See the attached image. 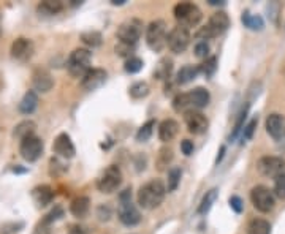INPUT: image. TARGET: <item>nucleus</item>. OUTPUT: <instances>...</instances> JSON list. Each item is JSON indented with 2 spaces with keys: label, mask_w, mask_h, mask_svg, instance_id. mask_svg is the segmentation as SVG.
Instances as JSON below:
<instances>
[{
  "label": "nucleus",
  "mask_w": 285,
  "mask_h": 234,
  "mask_svg": "<svg viewBox=\"0 0 285 234\" xmlns=\"http://www.w3.org/2000/svg\"><path fill=\"white\" fill-rule=\"evenodd\" d=\"M167 195V187L163 185L162 180L159 179H152L145 185H141L138 190V204L142 209L152 210L159 207Z\"/></svg>",
  "instance_id": "obj_1"
},
{
  "label": "nucleus",
  "mask_w": 285,
  "mask_h": 234,
  "mask_svg": "<svg viewBox=\"0 0 285 234\" xmlns=\"http://www.w3.org/2000/svg\"><path fill=\"white\" fill-rule=\"evenodd\" d=\"M117 217L125 226H135L141 221V214L136 206L131 203V190L125 188L119 195V206H117Z\"/></svg>",
  "instance_id": "obj_2"
},
{
  "label": "nucleus",
  "mask_w": 285,
  "mask_h": 234,
  "mask_svg": "<svg viewBox=\"0 0 285 234\" xmlns=\"http://www.w3.org/2000/svg\"><path fill=\"white\" fill-rule=\"evenodd\" d=\"M174 18L178 19V23L181 27H185L189 30V27H195L200 24V21L203 18L201 10L189 2H179L173 10Z\"/></svg>",
  "instance_id": "obj_3"
},
{
  "label": "nucleus",
  "mask_w": 285,
  "mask_h": 234,
  "mask_svg": "<svg viewBox=\"0 0 285 234\" xmlns=\"http://www.w3.org/2000/svg\"><path fill=\"white\" fill-rule=\"evenodd\" d=\"M91 60H92V54L89 49H84V48L75 49L67 62V68L72 76L83 78L84 74L91 70Z\"/></svg>",
  "instance_id": "obj_4"
},
{
  "label": "nucleus",
  "mask_w": 285,
  "mask_h": 234,
  "mask_svg": "<svg viewBox=\"0 0 285 234\" xmlns=\"http://www.w3.org/2000/svg\"><path fill=\"white\" fill-rule=\"evenodd\" d=\"M146 43L152 51H162L167 46V24L165 21L156 19L146 29Z\"/></svg>",
  "instance_id": "obj_5"
},
{
  "label": "nucleus",
  "mask_w": 285,
  "mask_h": 234,
  "mask_svg": "<svg viewBox=\"0 0 285 234\" xmlns=\"http://www.w3.org/2000/svg\"><path fill=\"white\" fill-rule=\"evenodd\" d=\"M120 184H122V173H120L119 166L111 165L108 166L102 176L97 180V188L102 191V193H113L116 191Z\"/></svg>",
  "instance_id": "obj_6"
},
{
  "label": "nucleus",
  "mask_w": 285,
  "mask_h": 234,
  "mask_svg": "<svg viewBox=\"0 0 285 234\" xmlns=\"http://www.w3.org/2000/svg\"><path fill=\"white\" fill-rule=\"evenodd\" d=\"M142 34V23L139 19H127L117 27V38L120 43L136 45V41L141 38Z\"/></svg>",
  "instance_id": "obj_7"
},
{
  "label": "nucleus",
  "mask_w": 285,
  "mask_h": 234,
  "mask_svg": "<svg viewBox=\"0 0 285 234\" xmlns=\"http://www.w3.org/2000/svg\"><path fill=\"white\" fill-rule=\"evenodd\" d=\"M250 199H252V204L254 207L263 214L272 210L274 204H276V199H274V193L265 185H257L252 188L250 191Z\"/></svg>",
  "instance_id": "obj_8"
},
{
  "label": "nucleus",
  "mask_w": 285,
  "mask_h": 234,
  "mask_svg": "<svg viewBox=\"0 0 285 234\" xmlns=\"http://www.w3.org/2000/svg\"><path fill=\"white\" fill-rule=\"evenodd\" d=\"M189 43H190V34L185 27L181 26L173 27L170 30V34L167 35V46L174 54H182L189 48Z\"/></svg>",
  "instance_id": "obj_9"
},
{
  "label": "nucleus",
  "mask_w": 285,
  "mask_h": 234,
  "mask_svg": "<svg viewBox=\"0 0 285 234\" xmlns=\"http://www.w3.org/2000/svg\"><path fill=\"white\" fill-rule=\"evenodd\" d=\"M257 169L261 176L276 179L277 176L285 173V160L280 157H274V155L261 157L257 162Z\"/></svg>",
  "instance_id": "obj_10"
},
{
  "label": "nucleus",
  "mask_w": 285,
  "mask_h": 234,
  "mask_svg": "<svg viewBox=\"0 0 285 234\" xmlns=\"http://www.w3.org/2000/svg\"><path fill=\"white\" fill-rule=\"evenodd\" d=\"M19 154L26 162H37L43 154V141L38 136H29L21 141Z\"/></svg>",
  "instance_id": "obj_11"
},
{
  "label": "nucleus",
  "mask_w": 285,
  "mask_h": 234,
  "mask_svg": "<svg viewBox=\"0 0 285 234\" xmlns=\"http://www.w3.org/2000/svg\"><path fill=\"white\" fill-rule=\"evenodd\" d=\"M108 78V74L102 68H91L84 76L81 78V86L84 90H97L98 87H102L105 81Z\"/></svg>",
  "instance_id": "obj_12"
},
{
  "label": "nucleus",
  "mask_w": 285,
  "mask_h": 234,
  "mask_svg": "<svg viewBox=\"0 0 285 234\" xmlns=\"http://www.w3.org/2000/svg\"><path fill=\"white\" fill-rule=\"evenodd\" d=\"M184 121H185V125H187V129L190 133L193 135H203L207 127H209V122H207L206 115L201 114L200 111H190L184 115Z\"/></svg>",
  "instance_id": "obj_13"
},
{
  "label": "nucleus",
  "mask_w": 285,
  "mask_h": 234,
  "mask_svg": "<svg viewBox=\"0 0 285 234\" xmlns=\"http://www.w3.org/2000/svg\"><path fill=\"white\" fill-rule=\"evenodd\" d=\"M265 127H266V132L268 135L272 138V140H280L285 133V119L282 114H277V112H272L266 117V122H265Z\"/></svg>",
  "instance_id": "obj_14"
},
{
  "label": "nucleus",
  "mask_w": 285,
  "mask_h": 234,
  "mask_svg": "<svg viewBox=\"0 0 285 234\" xmlns=\"http://www.w3.org/2000/svg\"><path fill=\"white\" fill-rule=\"evenodd\" d=\"M52 151L62 158H73L75 154H76L72 138L67 133H60L56 138V141H54V146H52Z\"/></svg>",
  "instance_id": "obj_15"
},
{
  "label": "nucleus",
  "mask_w": 285,
  "mask_h": 234,
  "mask_svg": "<svg viewBox=\"0 0 285 234\" xmlns=\"http://www.w3.org/2000/svg\"><path fill=\"white\" fill-rule=\"evenodd\" d=\"M54 86L51 73L45 68H37L32 74V87L37 92H49Z\"/></svg>",
  "instance_id": "obj_16"
},
{
  "label": "nucleus",
  "mask_w": 285,
  "mask_h": 234,
  "mask_svg": "<svg viewBox=\"0 0 285 234\" xmlns=\"http://www.w3.org/2000/svg\"><path fill=\"white\" fill-rule=\"evenodd\" d=\"M34 54V43L29 38H16L12 45V56L18 60H27Z\"/></svg>",
  "instance_id": "obj_17"
},
{
  "label": "nucleus",
  "mask_w": 285,
  "mask_h": 234,
  "mask_svg": "<svg viewBox=\"0 0 285 234\" xmlns=\"http://www.w3.org/2000/svg\"><path fill=\"white\" fill-rule=\"evenodd\" d=\"M230 27V18L225 12H217L209 18V23H207V29L211 30V34L214 37L224 34V32Z\"/></svg>",
  "instance_id": "obj_18"
},
{
  "label": "nucleus",
  "mask_w": 285,
  "mask_h": 234,
  "mask_svg": "<svg viewBox=\"0 0 285 234\" xmlns=\"http://www.w3.org/2000/svg\"><path fill=\"white\" fill-rule=\"evenodd\" d=\"M178 132H179V124L173 119H167L159 125V138L163 143L173 141L176 138Z\"/></svg>",
  "instance_id": "obj_19"
},
{
  "label": "nucleus",
  "mask_w": 285,
  "mask_h": 234,
  "mask_svg": "<svg viewBox=\"0 0 285 234\" xmlns=\"http://www.w3.org/2000/svg\"><path fill=\"white\" fill-rule=\"evenodd\" d=\"M32 198H34L35 204L38 207H45L48 206L52 198H54V191L49 185H38L32 190Z\"/></svg>",
  "instance_id": "obj_20"
},
{
  "label": "nucleus",
  "mask_w": 285,
  "mask_h": 234,
  "mask_svg": "<svg viewBox=\"0 0 285 234\" xmlns=\"http://www.w3.org/2000/svg\"><path fill=\"white\" fill-rule=\"evenodd\" d=\"M189 97H190V103L193 106V109H203L209 104L211 100V95L204 87H195L193 90L189 92Z\"/></svg>",
  "instance_id": "obj_21"
},
{
  "label": "nucleus",
  "mask_w": 285,
  "mask_h": 234,
  "mask_svg": "<svg viewBox=\"0 0 285 234\" xmlns=\"http://www.w3.org/2000/svg\"><path fill=\"white\" fill-rule=\"evenodd\" d=\"M89 209H91V199L87 196L75 198L70 204V212L76 218H84L87 214H89Z\"/></svg>",
  "instance_id": "obj_22"
},
{
  "label": "nucleus",
  "mask_w": 285,
  "mask_h": 234,
  "mask_svg": "<svg viewBox=\"0 0 285 234\" xmlns=\"http://www.w3.org/2000/svg\"><path fill=\"white\" fill-rule=\"evenodd\" d=\"M37 106H38V97L35 90H29L26 92V95L19 103V111L23 114H32L37 109Z\"/></svg>",
  "instance_id": "obj_23"
},
{
  "label": "nucleus",
  "mask_w": 285,
  "mask_h": 234,
  "mask_svg": "<svg viewBox=\"0 0 285 234\" xmlns=\"http://www.w3.org/2000/svg\"><path fill=\"white\" fill-rule=\"evenodd\" d=\"M35 130H37V124L34 121H23L19 122L16 127H15V138L18 140H26L29 136H34L35 135Z\"/></svg>",
  "instance_id": "obj_24"
},
{
  "label": "nucleus",
  "mask_w": 285,
  "mask_h": 234,
  "mask_svg": "<svg viewBox=\"0 0 285 234\" xmlns=\"http://www.w3.org/2000/svg\"><path fill=\"white\" fill-rule=\"evenodd\" d=\"M173 109L179 114H187L190 111H195L190 103L189 93H178L176 97L173 98Z\"/></svg>",
  "instance_id": "obj_25"
},
{
  "label": "nucleus",
  "mask_w": 285,
  "mask_h": 234,
  "mask_svg": "<svg viewBox=\"0 0 285 234\" xmlns=\"http://www.w3.org/2000/svg\"><path fill=\"white\" fill-rule=\"evenodd\" d=\"M200 73V67H195V65H184L178 74H176V82L178 84H187L190 81H193Z\"/></svg>",
  "instance_id": "obj_26"
},
{
  "label": "nucleus",
  "mask_w": 285,
  "mask_h": 234,
  "mask_svg": "<svg viewBox=\"0 0 285 234\" xmlns=\"http://www.w3.org/2000/svg\"><path fill=\"white\" fill-rule=\"evenodd\" d=\"M37 10H38L40 15L54 16V15H57V13L62 12L63 5H62V2H57V0H45V2H41V4L37 7Z\"/></svg>",
  "instance_id": "obj_27"
},
{
  "label": "nucleus",
  "mask_w": 285,
  "mask_h": 234,
  "mask_svg": "<svg viewBox=\"0 0 285 234\" xmlns=\"http://www.w3.org/2000/svg\"><path fill=\"white\" fill-rule=\"evenodd\" d=\"M171 71H173V60L165 57L162 59L157 65H156V70H154V78L163 81V79H168L171 76Z\"/></svg>",
  "instance_id": "obj_28"
},
{
  "label": "nucleus",
  "mask_w": 285,
  "mask_h": 234,
  "mask_svg": "<svg viewBox=\"0 0 285 234\" xmlns=\"http://www.w3.org/2000/svg\"><path fill=\"white\" fill-rule=\"evenodd\" d=\"M247 234H271V225L263 218H254L247 226Z\"/></svg>",
  "instance_id": "obj_29"
},
{
  "label": "nucleus",
  "mask_w": 285,
  "mask_h": 234,
  "mask_svg": "<svg viewBox=\"0 0 285 234\" xmlns=\"http://www.w3.org/2000/svg\"><path fill=\"white\" fill-rule=\"evenodd\" d=\"M217 195H219V190H217V188H211L209 191H206V195L203 196L201 203H200V206H198V214L204 215V214H207V212H209V209H211L212 204L216 203Z\"/></svg>",
  "instance_id": "obj_30"
},
{
  "label": "nucleus",
  "mask_w": 285,
  "mask_h": 234,
  "mask_svg": "<svg viewBox=\"0 0 285 234\" xmlns=\"http://www.w3.org/2000/svg\"><path fill=\"white\" fill-rule=\"evenodd\" d=\"M241 21H243V24L250 29V30H261L265 27V23H263V18L258 16V15H250L249 12H246L243 16H241Z\"/></svg>",
  "instance_id": "obj_31"
},
{
  "label": "nucleus",
  "mask_w": 285,
  "mask_h": 234,
  "mask_svg": "<svg viewBox=\"0 0 285 234\" xmlns=\"http://www.w3.org/2000/svg\"><path fill=\"white\" fill-rule=\"evenodd\" d=\"M128 93H130V97L135 98V100L145 98L149 95V84L145 82V81H138L135 84H131L130 89H128Z\"/></svg>",
  "instance_id": "obj_32"
},
{
  "label": "nucleus",
  "mask_w": 285,
  "mask_h": 234,
  "mask_svg": "<svg viewBox=\"0 0 285 234\" xmlns=\"http://www.w3.org/2000/svg\"><path fill=\"white\" fill-rule=\"evenodd\" d=\"M173 160V151L170 147H162L159 151V155H157V168L159 171H163V169H167V166L171 163Z\"/></svg>",
  "instance_id": "obj_33"
},
{
  "label": "nucleus",
  "mask_w": 285,
  "mask_h": 234,
  "mask_svg": "<svg viewBox=\"0 0 285 234\" xmlns=\"http://www.w3.org/2000/svg\"><path fill=\"white\" fill-rule=\"evenodd\" d=\"M181 168L178 166H173L170 171H168V179H167V191H174L178 188L179 182H181Z\"/></svg>",
  "instance_id": "obj_34"
},
{
  "label": "nucleus",
  "mask_w": 285,
  "mask_h": 234,
  "mask_svg": "<svg viewBox=\"0 0 285 234\" xmlns=\"http://www.w3.org/2000/svg\"><path fill=\"white\" fill-rule=\"evenodd\" d=\"M154 127H156V122L154 121H149L146 122L145 125L139 127V130L136 133V141L138 143H146L149 141V138L152 136V133H154Z\"/></svg>",
  "instance_id": "obj_35"
},
{
  "label": "nucleus",
  "mask_w": 285,
  "mask_h": 234,
  "mask_svg": "<svg viewBox=\"0 0 285 234\" xmlns=\"http://www.w3.org/2000/svg\"><path fill=\"white\" fill-rule=\"evenodd\" d=\"M247 111H249V103L244 106L243 111L239 112V117H238V121H236V124H235V129H233V133L230 135V141H235L236 138H238V135H239V132L244 129V122H246V117H247Z\"/></svg>",
  "instance_id": "obj_36"
},
{
  "label": "nucleus",
  "mask_w": 285,
  "mask_h": 234,
  "mask_svg": "<svg viewBox=\"0 0 285 234\" xmlns=\"http://www.w3.org/2000/svg\"><path fill=\"white\" fill-rule=\"evenodd\" d=\"M81 40H83V43H86L87 46H100L102 43V35L98 34V32H84V34H81Z\"/></svg>",
  "instance_id": "obj_37"
},
{
  "label": "nucleus",
  "mask_w": 285,
  "mask_h": 234,
  "mask_svg": "<svg viewBox=\"0 0 285 234\" xmlns=\"http://www.w3.org/2000/svg\"><path fill=\"white\" fill-rule=\"evenodd\" d=\"M216 70H217V59L216 57H207L200 65V71L204 74L206 78H211L216 73Z\"/></svg>",
  "instance_id": "obj_38"
},
{
  "label": "nucleus",
  "mask_w": 285,
  "mask_h": 234,
  "mask_svg": "<svg viewBox=\"0 0 285 234\" xmlns=\"http://www.w3.org/2000/svg\"><path fill=\"white\" fill-rule=\"evenodd\" d=\"M272 193L280 199L285 198V173H282L280 176H277L276 179H274V191Z\"/></svg>",
  "instance_id": "obj_39"
},
{
  "label": "nucleus",
  "mask_w": 285,
  "mask_h": 234,
  "mask_svg": "<svg viewBox=\"0 0 285 234\" xmlns=\"http://www.w3.org/2000/svg\"><path fill=\"white\" fill-rule=\"evenodd\" d=\"M142 65H145V63H142V60L139 59V57H130V59H127V62H125V71L127 73H130V74H133V73H138L141 68H142Z\"/></svg>",
  "instance_id": "obj_40"
},
{
  "label": "nucleus",
  "mask_w": 285,
  "mask_h": 234,
  "mask_svg": "<svg viewBox=\"0 0 285 234\" xmlns=\"http://www.w3.org/2000/svg\"><path fill=\"white\" fill-rule=\"evenodd\" d=\"M133 51H135V45H127V43H119L116 45V52H117V56L120 57H133Z\"/></svg>",
  "instance_id": "obj_41"
},
{
  "label": "nucleus",
  "mask_w": 285,
  "mask_h": 234,
  "mask_svg": "<svg viewBox=\"0 0 285 234\" xmlns=\"http://www.w3.org/2000/svg\"><path fill=\"white\" fill-rule=\"evenodd\" d=\"M193 51L198 59H207V56H209V45H207L206 41H198V43L195 45Z\"/></svg>",
  "instance_id": "obj_42"
},
{
  "label": "nucleus",
  "mask_w": 285,
  "mask_h": 234,
  "mask_svg": "<svg viewBox=\"0 0 285 234\" xmlns=\"http://www.w3.org/2000/svg\"><path fill=\"white\" fill-rule=\"evenodd\" d=\"M97 217H98V220H100V221H108L109 218H111V207H109L108 204L98 206Z\"/></svg>",
  "instance_id": "obj_43"
},
{
  "label": "nucleus",
  "mask_w": 285,
  "mask_h": 234,
  "mask_svg": "<svg viewBox=\"0 0 285 234\" xmlns=\"http://www.w3.org/2000/svg\"><path fill=\"white\" fill-rule=\"evenodd\" d=\"M60 217H63V210L60 207H56L54 210L49 212L45 220H43V225H49V223H52L54 220H59Z\"/></svg>",
  "instance_id": "obj_44"
},
{
  "label": "nucleus",
  "mask_w": 285,
  "mask_h": 234,
  "mask_svg": "<svg viewBox=\"0 0 285 234\" xmlns=\"http://www.w3.org/2000/svg\"><path fill=\"white\" fill-rule=\"evenodd\" d=\"M255 127H257V119H252L246 127H244V133H243V141H249L252 136H254L255 132Z\"/></svg>",
  "instance_id": "obj_45"
},
{
  "label": "nucleus",
  "mask_w": 285,
  "mask_h": 234,
  "mask_svg": "<svg viewBox=\"0 0 285 234\" xmlns=\"http://www.w3.org/2000/svg\"><path fill=\"white\" fill-rule=\"evenodd\" d=\"M230 207H232L235 212H238V214H241L243 209H244L243 199H241L239 196H232V198H230Z\"/></svg>",
  "instance_id": "obj_46"
},
{
  "label": "nucleus",
  "mask_w": 285,
  "mask_h": 234,
  "mask_svg": "<svg viewBox=\"0 0 285 234\" xmlns=\"http://www.w3.org/2000/svg\"><path fill=\"white\" fill-rule=\"evenodd\" d=\"M24 226V223L23 221H19V223H12V225H4L2 226V232L4 234H10V232H15V231H19L21 228Z\"/></svg>",
  "instance_id": "obj_47"
},
{
  "label": "nucleus",
  "mask_w": 285,
  "mask_h": 234,
  "mask_svg": "<svg viewBox=\"0 0 285 234\" xmlns=\"http://www.w3.org/2000/svg\"><path fill=\"white\" fill-rule=\"evenodd\" d=\"M181 151L184 155H192L193 154V143L190 140H184L181 143Z\"/></svg>",
  "instance_id": "obj_48"
},
{
  "label": "nucleus",
  "mask_w": 285,
  "mask_h": 234,
  "mask_svg": "<svg viewBox=\"0 0 285 234\" xmlns=\"http://www.w3.org/2000/svg\"><path fill=\"white\" fill-rule=\"evenodd\" d=\"M68 234H89V232H87V228H86V226L72 225L70 229H68Z\"/></svg>",
  "instance_id": "obj_49"
},
{
  "label": "nucleus",
  "mask_w": 285,
  "mask_h": 234,
  "mask_svg": "<svg viewBox=\"0 0 285 234\" xmlns=\"http://www.w3.org/2000/svg\"><path fill=\"white\" fill-rule=\"evenodd\" d=\"M224 0H209V5H224Z\"/></svg>",
  "instance_id": "obj_50"
},
{
  "label": "nucleus",
  "mask_w": 285,
  "mask_h": 234,
  "mask_svg": "<svg viewBox=\"0 0 285 234\" xmlns=\"http://www.w3.org/2000/svg\"><path fill=\"white\" fill-rule=\"evenodd\" d=\"M124 2H125V0H113V4H114V5H122Z\"/></svg>",
  "instance_id": "obj_51"
}]
</instances>
